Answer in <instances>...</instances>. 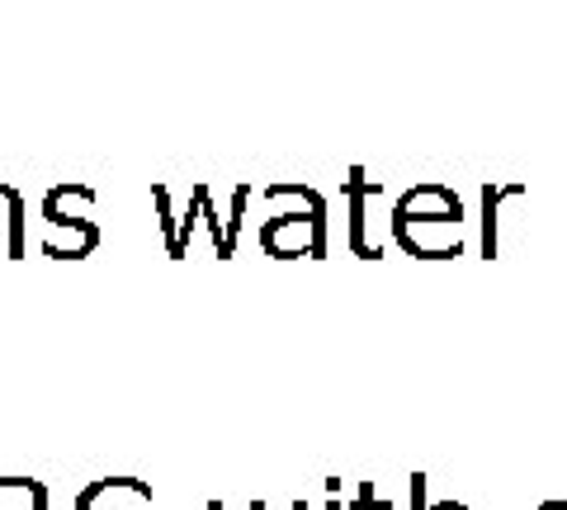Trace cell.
<instances>
[{
  "label": "cell",
  "instance_id": "13",
  "mask_svg": "<svg viewBox=\"0 0 567 510\" xmlns=\"http://www.w3.org/2000/svg\"><path fill=\"white\" fill-rule=\"evenodd\" d=\"M327 510H341V478H327Z\"/></svg>",
  "mask_w": 567,
  "mask_h": 510
},
{
  "label": "cell",
  "instance_id": "11",
  "mask_svg": "<svg viewBox=\"0 0 567 510\" xmlns=\"http://www.w3.org/2000/svg\"><path fill=\"white\" fill-rule=\"evenodd\" d=\"M354 510H393V501L379 497L374 482H360V491H354Z\"/></svg>",
  "mask_w": 567,
  "mask_h": 510
},
{
  "label": "cell",
  "instance_id": "2",
  "mask_svg": "<svg viewBox=\"0 0 567 510\" xmlns=\"http://www.w3.org/2000/svg\"><path fill=\"white\" fill-rule=\"evenodd\" d=\"M260 251L270 260H327V199L303 180L265 185Z\"/></svg>",
  "mask_w": 567,
  "mask_h": 510
},
{
  "label": "cell",
  "instance_id": "6",
  "mask_svg": "<svg viewBox=\"0 0 567 510\" xmlns=\"http://www.w3.org/2000/svg\"><path fill=\"white\" fill-rule=\"evenodd\" d=\"M525 195H529V185H520V180L483 185V218H477V251H483V260L502 256V204L525 199Z\"/></svg>",
  "mask_w": 567,
  "mask_h": 510
},
{
  "label": "cell",
  "instance_id": "3",
  "mask_svg": "<svg viewBox=\"0 0 567 510\" xmlns=\"http://www.w3.org/2000/svg\"><path fill=\"white\" fill-rule=\"evenodd\" d=\"M43 256L48 260H85L100 246V222H95V189L91 185H52L43 204Z\"/></svg>",
  "mask_w": 567,
  "mask_h": 510
},
{
  "label": "cell",
  "instance_id": "12",
  "mask_svg": "<svg viewBox=\"0 0 567 510\" xmlns=\"http://www.w3.org/2000/svg\"><path fill=\"white\" fill-rule=\"evenodd\" d=\"M412 510H454V501H440V506H431L425 501V472H412Z\"/></svg>",
  "mask_w": 567,
  "mask_h": 510
},
{
  "label": "cell",
  "instance_id": "7",
  "mask_svg": "<svg viewBox=\"0 0 567 510\" xmlns=\"http://www.w3.org/2000/svg\"><path fill=\"white\" fill-rule=\"evenodd\" d=\"M0 256H6V260H24L29 256L24 195L14 185H0Z\"/></svg>",
  "mask_w": 567,
  "mask_h": 510
},
{
  "label": "cell",
  "instance_id": "8",
  "mask_svg": "<svg viewBox=\"0 0 567 510\" xmlns=\"http://www.w3.org/2000/svg\"><path fill=\"white\" fill-rule=\"evenodd\" d=\"M189 195H194V204H199V222L208 227V237H213V256L233 260L237 256V241H233V232H227V218L213 208V189L199 180V185H189Z\"/></svg>",
  "mask_w": 567,
  "mask_h": 510
},
{
  "label": "cell",
  "instance_id": "1",
  "mask_svg": "<svg viewBox=\"0 0 567 510\" xmlns=\"http://www.w3.org/2000/svg\"><path fill=\"white\" fill-rule=\"evenodd\" d=\"M464 199L440 180H421L393 204L388 232L416 260H454L464 256Z\"/></svg>",
  "mask_w": 567,
  "mask_h": 510
},
{
  "label": "cell",
  "instance_id": "15",
  "mask_svg": "<svg viewBox=\"0 0 567 510\" xmlns=\"http://www.w3.org/2000/svg\"><path fill=\"white\" fill-rule=\"evenodd\" d=\"M289 510H308V501H303V497H293V501H289Z\"/></svg>",
  "mask_w": 567,
  "mask_h": 510
},
{
  "label": "cell",
  "instance_id": "9",
  "mask_svg": "<svg viewBox=\"0 0 567 510\" xmlns=\"http://www.w3.org/2000/svg\"><path fill=\"white\" fill-rule=\"evenodd\" d=\"M152 204H156V222H162L166 256H171V260H185V251H181V214H175V189L156 180V185H152Z\"/></svg>",
  "mask_w": 567,
  "mask_h": 510
},
{
  "label": "cell",
  "instance_id": "10",
  "mask_svg": "<svg viewBox=\"0 0 567 510\" xmlns=\"http://www.w3.org/2000/svg\"><path fill=\"white\" fill-rule=\"evenodd\" d=\"M0 510H48V482L0 478Z\"/></svg>",
  "mask_w": 567,
  "mask_h": 510
},
{
  "label": "cell",
  "instance_id": "18",
  "mask_svg": "<svg viewBox=\"0 0 567 510\" xmlns=\"http://www.w3.org/2000/svg\"><path fill=\"white\" fill-rule=\"evenodd\" d=\"M454 510H468V506H464V501H458V506H454Z\"/></svg>",
  "mask_w": 567,
  "mask_h": 510
},
{
  "label": "cell",
  "instance_id": "16",
  "mask_svg": "<svg viewBox=\"0 0 567 510\" xmlns=\"http://www.w3.org/2000/svg\"><path fill=\"white\" fill-rule=\"evenodd\" d=\"M208 510H227V506H223V501H218V497H213V501H208Z\"/></svg>",
  "mask_w": 567,
  "mask_h": 510
},
{
  "label": "cell",
  "instance_id": "14",
  "mask_svg": "<svg viewBox=\"0 0 567 510\" xmlns=\"http://www.w3.org/2000/svg\"><path fill=\"white\" fill-rule=\"evenodd\" d=\"M539 510H567V501H544Z\"/></svg>",
  "mask_w": 567,
  "mask_h": 510
},
{
  "label": "cell",
  "instance_id": "5",
  "mask_svg": "<svg viewBox=\"0 0 567 510\" xmlns=\"http://www.w3.org/2000/svg\"><path fill=\"white\" fill-rule=\"evenodd\" d=\"M71 510H156V501L142 478H100L85 491H76Z\"/></svg>",
  "mask_w": 567,
  "mask_h": 510
},
{
  "label": "cell",
  "instance_id": "17",
  "mask_svg": "<svg viewBox=\"0 0 567 510\" xmlns=\"http://www.w3.org/2000/svg\"><path fill=\"white\" fill-rule=\"evenodd\" d=\"M251 510H265V501H251Z\"/></svg>",
  "mask_w": 567,
  "mask_h": 510
},
{
  "label": "cell",
  "instance_id": "4",
  "mask_svg": "<svg viewBox=\"0 0 567 510\" xmlns=\"http://www.w3.org/2000/svg\"><path fill=\"white\" fill-rule=\"evenodd\" d=\"M341 189H346V204H350V232H346L350 256H360V260H383L388 241H383L379 218H374V208H379V199H383V180H374V175H369L364 166H350L346 180H341Z\"/></svg>",
  "mask_w": 567,
  "mask_h": 510
}]
</instances>
